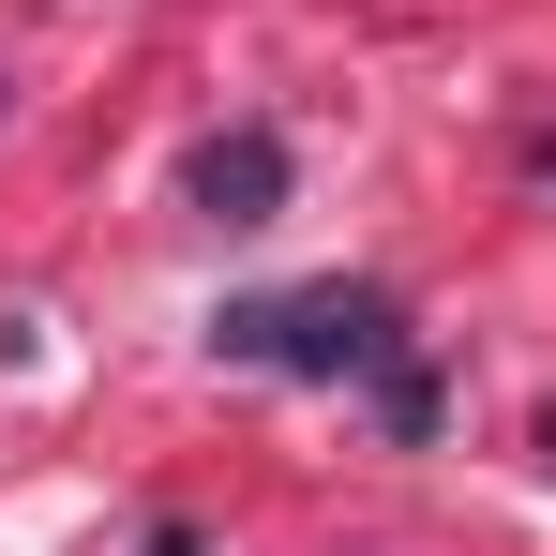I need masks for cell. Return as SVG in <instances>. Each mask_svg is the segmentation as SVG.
Returning <instances> with one entry per match:
<instances>
[{
  "label": "cell",
  "instance_id": "obj_1",
  "mask_svg": "<svg viewBox=\"0 0 556 556\" xmlns=\"http://www.w3.org/2000/svg\"><path fill=\"white\" fill-rule=\"evenodd\" d=\"M226 346L271 376H406V316H391V286H301V301H241L226 316Z\"/></svg>",
  "mask_w": 556,
  "mask_h": 556
},
{
  "label": "cell",
  "instance_id": "obj_2",
  "mask_svg": "<svg viewBox=\"0 0 556 556\" xmlns=\"http://www.w3.org/2000/svg\"><path fill=\"white\" fill-rule=\"evenodd\" d=\"M181 195L211 211V226H271V211H286V151H271V136H211Z\"/></svg>",
  "mask_w": 556,
  "mask_h": 556
},
{
  "label": "cell",
  "instance_id": "obj_3",
  "mask_svg": "<svg viewBox=\"0 0 556 556\" xmlns=\"http://www.w3.org/2000/svg\"><path fill=\"white\" fill-rule=\"evenodd\" d=\"M151 556H195V542H181V527H166V542H151Z\"/></svg>",
  "mask_w": 556,
  "mask_h": 556
},
{
  "label": "cell",
  "instance_id": "obj_4",
  "mask_svg": "<svg viewBox=\"0 0 556 556\" xmlns=\"http://www.w3.org/2000/svg\"><path fill=\"white\" fill-rule=\"evenodd\" d=\"M542 452H556V421H542Z\"/></svg>",
  "mask_w": 556,
  "mask_h": 556
}]
</instances>
